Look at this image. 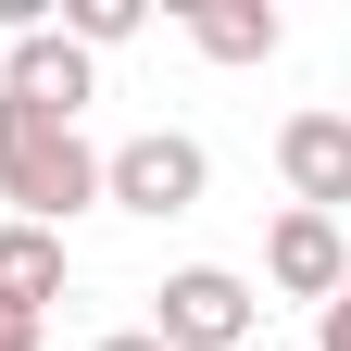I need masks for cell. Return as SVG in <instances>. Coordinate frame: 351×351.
Instances as JSON below:
<instances>
[{"instance_id": "cell-5", "label": "cell", "mask_w": 351, "mask_h": 351, "mask_svg": "<svg viewBox=\"0 0 351 351\" xmlns=\"http://www.w3.org/2000/svg\"><path fill=\"white\" fill-rule=\"evenodd\" d=\"M88 88H101V75H88V51H75L63 25H38V38H13V51H0V101H13V113L75 125V113H88Z\"/></svg>"}, {"instance_id": "cell-1", "label": "cell", "mask_w": 351, "mask_h": 351, "mask_svg": "<svg viewBox=\"0 0 351 351\" xmlns=\"http://www.w3.org/2000/svg\"><path fill=\"white\" fill-rule=\"evenodd\" d=\"M0 201H13V226H75L88 201H101V151H88V125H51V113H13L0 101Z\"/></svg>"}, {"instance_id": "cell-2", "label": "cell", "mask_w": 351, "mask_h": 351, "mask_svg": "<svg viewBox=\"0 0 351 351\" xmlns=\"http://www.w3.org/2000/svg\"><path fill=\"white\" fill-rule=\"evenodd\" d=\"M201 189H213V151L189 138V125H138V138H113L101 151V201L113 213H201Z\"/></svg>"}, {"instance_id": "cell-3", "label": "cell", "mask_w": 351, "mask_h": 351, "mask_svg": "<svg viewBox=\"0 0 351 351\" xmlns=\"http://www.w3.org/2000/svg\"><path fill=\"white\" fill-rule=\"evenodd\" d=\"M251 276L239 263H176V276L151 289V339L163 351H251Z\"/></svg>"}, {"instance_id": "cell-11", "label": "cell", "mask_w": 351, "mask_h": 351, "mask_svg": "<svg viewBox=\"0 0 351 351\" xmlns=\"http://www.w3.org/2000/svg\"><path fill=\"white\" fill-rule=\"evenodd\" d=\"M0 351H38V314H0Z\"/></svg>"}, {"instance_id": "cell-10", "label": "cell", "mask_w": 351, "mask_h": 351, "mask_svg": "<svg viewBox=\"0 0 351 351\" xmlns=\"http://www.w3.org/2000/svg\"><path fill=\"white\" fill-rule=\"evenodd\" d=\"M314 351H351V289H339L326 314H314Z\"/></svg>"}, {"instance_id": "cell-4", "label": "cell", "mask_w": 351, "mask_h": 351, "mask_svg": "<svg viewBox=\"0 0 351 351\" xmlns=\"http://www.w3.org/2000/svg\"><path fill=\"white\" fill-rule=\"evenodd\" d=\"M263 289L326 314V301L351 289V239H339V213H276V226H263Z\"/></svg>"}, {"instance_id": "cell-9", "label": "cell", "mask_w": 351, "mask_h": 351, "mask_svg": "<svg viewBox=\"0 0 351 351\" xmlns=\"http://www.w3.org/2000/svg\"><path fill=\"white\" fill-rule=\"evenodd\" d=\"M63 38H75L88 63H101V51H125V38H138V0H63Z\"/></svg>"}, {"instance_id": "cell-12", "label": "cell", "mask_w": 351, "mask_h": 351, "mask_svg": "<svg viewBox=\"0 0 351 351\" xmlns=\"http://www.w3.org/2000/svg\"><path fill=\"white\" fill-rule=\"evenodd\" d=\"M88 351H163V339L151 326H113V339H88Z\"/></svg>"}, {"instance_id": "cell-6", "label": "cell", "mask_w": 351, "mask_h": 351, "mask_svg": "<svg viewBox=\"0 0 351 351\" xmlns=\"http://www.w3.org/2000/svg\"><path fill=\"white\" fill-rule=\"evenodd\" d=\"M276 176H289V213H339L351 201V113H289L276 125Z\"/></svg>"}, {"instance_id": "cell-8", "label": "cell", "mask_w": 351, "mask_h": 351, "mask_svg": "<svg viewBox=\"0 0 351 351\" xmlns=\"http://www.w3.org/2000/svg\"><path fill=\"white\" fill-rule=\"evenodd\" d=\"M63 276H75V263H63L51 226H0V314H51Z\"/></svg>"}, {"instance_id": "cell-7", "label": "cell", "mask_w": 351, "mask_h": 351, "mask_svg": "<svg viewBox=\"0 0 351 351\" xmlns=\"http://www.w3.org/2000/svg\"><path fill=\"white\" fill-rule=\"evenodd\" d=\"M176 25H189L201 63H276L289 51V13H276V0H201V13H176Z\"/></svg>"}]
</instances>
